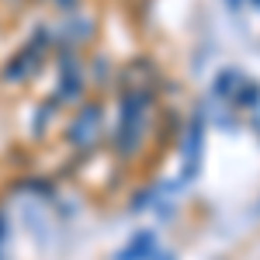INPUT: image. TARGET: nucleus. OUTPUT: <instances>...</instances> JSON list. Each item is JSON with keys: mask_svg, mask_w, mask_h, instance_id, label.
I'll return each mask as SVG.
<instances>
[]
</instances>
